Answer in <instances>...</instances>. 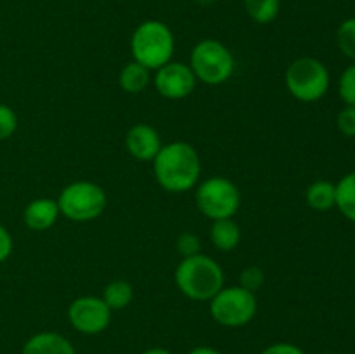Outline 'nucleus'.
I'll use <instances>...</instances> for the list:
<instances>
[{"label":"nucleus","mask_w":355,"mask_h":354,"mask_svg":"<svg viewBox=\"0 0 355 354\" xmlns=\"http://www.w3.org/2000/svg\"><path fill=\"white\" fill-rule=\"evenodd\" d=\"M336 127L345 137H355V106H347L336 117Z\"/></svg>","instance_id":"393cba45"},{"label":"nucleus","mask_w":355,"mask_h":354,"mask_svg":"<svg viewBox=\"0 0 355 354\" xmlns=\"http://www.w3.org/2000/svg\"><path fill=\"white\" fill-rule=\"evenodd\" d=\"M101 298L106 302L111 311H120L128 307L134 301V287L125 280H114L104 287Z\"/></svg>","instance_id":"a211bd4d"},{"label":"nucleus","mask_w":355,"mask_h":354,"mask_svg":"<svg viewBox=\"0 0 355 354\" xmlns=\"http://www.w3.org/2000/svg\"><path fill=\"white\" fill-rule=\"evenodd\" d=\"M142 354H172L168 349H163V347H151V349L144 351Z\"/></svg>","instance_id":"c85d7f7f"},{"label":"nucleus","mask_w":355,"mask_h":354,"mask_svg":"<svg viewBox=\"0 0 355 354\" xmlns=\"http://www.w3.org/2000/svg\"><path fill=\"white\" fill-rule=\"evenodd\" d=\"M17 115L7 104L0 103V141H6L16 132Z\"/></svg>","instance_id":"5701e85b"},{"label":"nucleus","mask_w":355,"mask_h":354,"mask_svg":"<svg viewBox=\"0 0 355 354\" xmlns=\"http://www.w3.org/2000/svg\"><path fill=\"white\" fill-rule=\"evenodd\" d=\"M260 354H305V353L300 349V347L295 346V344L277 342V344H272V346L266 347Z\"/></svg>","instance_id":"a878e982"},{"label":"nucleus","mask_w":355,"mask_h":354,"mask_svg":"<svg viewBox=\"0 0 355 354\" xmlns=\"http://www.w3.org/2000/svg\"><path fill=\"white\" fill-rule=\"evenodd\" d=\"M336 187V205L340 214L347 219V221L355 224V170L354 172L345 174L338 183L335 184Z\"/></svg>","instance_id":"f3484780"},{"label":"nucleus","mask_w":355,"mask_h":354,"mask_svg":"<svg viewBox=\"0 0 355 354\" xmlns=\"http://www.w3.org/2000/svg\"><path fill=\"white\" fill-rule=\"evenodd\" d=\"M153 82H155L159 96L170 101H180L194 92L198 80L189 65L180 61H170L156 69Z\"/></svg>","instance_id":"9d476101"},{"label":"nucleus","mask_w":355,"mask_h":354,"mask_svg":"<svg viewBox=\"0 0 355 354\" xmlns=\"http://www.w3.org/2000/svg\"><path fill=\"white\" fill-rule=\"evenodd\" d=\"M245 10L255 23L269 24L279 16L281 0H245Z\"/></svg>","instance_id":"6ab92c4d"},{"label":"nucleus","mask_w":355,"mask_h":354,"mask_svg":"<svg viewBox=\"0 0 355 354\" xmlns=\"http://www.w3.org/2000/svg\"><path fill=\"white\" fill-rule=\"evenodd\" d=\"M127 151L141 162H153L162 149V137L158 130L148 124H135L125 135Z\"/></svg>","instance_id":"9b49d317"},{"label":"nucleus","mask_w":355,"mask_h":354,"mask_svg":"<svg viewBox=\"0 0 355 354\" xmlns=\"http://www.w3.org/2000/svg\"><path fill=\"white\" fill-rule=\"evenodd\" d=\"M259 311L257 294L239 287H222L210 301V314L225 328H239L252 321Z\"/></svg>","instance_id":"0eeeda50"},{"label":"nucleus","mask_w":355,"mask_h":354,"mask_svg":"<svg viewBox=\"0 0 355 354\" xmlns=\"http://www.w3.org/2000/svg\"><path fill=\"white\" fill-rule=\"evenodd\" d=\"M130 52L134 61L156 71L172 61L175 38L163 21L148 19L135 28L130 38Z\"/></svg>","instance_id":"7ed1b4c3"},{"label":"nucleus","mask_w":355,"mask_h":354,"mask_svg":"<svg viewBox=\"0 0 355 354\" xmlns=\"http://www.w3.org/2000/svg\"><path fill=\"white\" fill-rule=\"evenodd\" d=\"M196 3H200V6H211V3H215L217 0H194Z\"/></svg>","instance_id":"c756f323"},{"label":"nucleus","mask_w":355,"mask_h":354,"mask_svg":"<svg viewBox=\"0 0 355 354\" xmlns=\"http://www.w3.org/2000/svg\"><path fill=\"white\" fill-rule=\"evenodd\" d=\"M201 242L200 236L194 235V233H182L177 238V252L184 257H193L200 253Z\"/></svg>","instance_id":"b1692460"},{"label":"nucleus","mask_w":355,"mask_h":354,"mask_svg":"<svg viewBox=\"0 0 355 354\" xmlns=\"http://www.w3.org/2000/svg\"><path fill=\"white\" fill-rule=\"evenodd\" d=\"M263 283H266V274H263V271L259 266L245 267L241 274H239V287L246 288V290L253 292V294H257L263 287Z\"/></svg>","instance_id":"4be33fe9"},{"label":"nucleus","mask_w":355,"mask_h":354,"mask_svg":"<svg viewBox=\"0 0 355 354\" xmlns=\"http://www.w3.org/2000/svg\"><path fill=\"white\" fill-rule=\"evenodd\" d=\"M305 200L312 210L328 212L336 205V187L329 180H315L305 191Z\"/></svg>","instance_id":"dca6fc26"},{"label":"nucleus","mask_w":355,"mask_h":354,"mask_svg":"<svg viewBox=\"0 0 355 354\" xmlns=\"http://www.w3.org/2000/svg\"><path fill=\"white\" fill-rule=\"evenodd\" d=\"M338 94L347 106H355V62L347 66L340 75Z\"/></svg>","instance_id":"412c9836"},{"label":"nucleus","mask_w":355,"mask_h":354,"mask_svg":"<svg viewBox=\"0 0 355 354\" xmlns=\"http://www.w3.org/2000/svg\"><path fill=\"white\" fill-rule=\"evenodd\" d=\"M59 212L58 201L52 198H37L30 201L23 212V221L31 231H47L55 224Z\"/></svg>","instance_id":"f8f14e48"},{"label":"nucleus","mask_w":355,"mask_h":354,"mask_svg":"<svg viewBox=\"0 0 355 354\" xmlns=\"http://www.w3.org/2000/svg\"><path fill=\"white\" fill-rule=\"evenodd\" d=\"M286 89L300 103H315L328 94L331 75L328 66L315 58H298L284 73Z\"/></svg>","instance_id":"20e7f679"},{"label":"nucleus","mask_w":355,"mask_h":354,"mask_svg":"<svg viewBox=\"0 0 355 354\" xmlns=\"http://www.w3.org/2000/svg\"><path fill=\"white\" fill-rule=\"evenodd\" d=\"M211 245L220 252H231L241 242V229L234 219H218L214 221L210 229Z\"/></svg>","instance_id":"4468645a"},{"label":"nucleus","mask_w":355,"mask_h":354,"mask_svg":"<svg viewBox=\"0 0 355 354\" xmlns=\"http://www.w3.org/2000/svg\"><path fill=\"white\" fill-rule=\"evenodd\" d=\"M196 207L211 221L234 217L241 205V193L231 179L214 176L205 179L194 193Z\"/></svg>","instance_id":"6e6552de"},{"label":"nucleus","mask_w":355,"mask_h":354,"mask_svg":"<svg viewBox=\"0 0 355 354\" xmlns=\"http://www.w3.org/2000/svg\"><path fill=\"white\" fill-rule=\"evenodd\" d=\"M187 354H222L220 351L214 349V347H208V346H200V347H194L193 351H189Z\"/></svg>","instance_id":"cd10ccee"},{"label":"nucleus","mask_w":355,"mask_h":354,"mask_svg":"<svg viewBox=\"0 0 355 354\" xmlns=\"http://www.w3.org/2000/svg\"><path fill=\"white\" fill-rule=\"evenodd\" d=\"M21 354H76V351L61 333L40 332L24 342Z\"/></svg>","instance_id":"ddd939ff"},{"label":"nucleus","mask_w":355,"mask_h":354,"mask_svg":"<svg viewBox=\"0 0 355 354\" xmlns=\"http://www.w3.org/2000/svg\"><path fill=\"white\" fill-rule=\"evenodd\" d=\"M189 66L198 82L207 85H222L234 73L236 61L227 45L215 38H205L194 45Z\"/></svg>","instance_id":"39448f33"},{"label":"nucleus","mask_w":355,"mask_h":354,"mask_svg":"<svg viewBox=\"0 0 355 354\" xmlns=\"http://www.w3.org/2000/svg\"><path fill=\"white\" fill-rule=\"evenodd\" d=\"M69 325L83 335L103 333L111 323V309L101 297H76L68 307Z\"/></svg>","instance_id":"1a4fd4ad"},{"label":"nucleus","mask_w":355,"mask_h":354,"mask_svg":"<svg viewBox=\"0 0 355 354\" xmlns=\"http://www.w3.org/2000/svg\"><path fill=\"white\" fill-rule=\"evenodd\" d=\"M175 285L191 301L210 302L224 287V271L210 255L184 257L175 269Z\"/></svg>","instance_id":"f03ea898"},{"label":"nucleus","mask_w":355,"mask_h":354,"mask_svg":"<svg viewBox=\"0 0 355 354\" xmlns=\"http://www.w3.org/2000/svg\"><path fill=\"white\" fill-rule=\"evenodd\" d=\"M118 82H120V87L125 92L139 94L151 82V69L142 66L141 62L130 61L121 68Z\"/></svg>","instance_id":"2eb2a0df"},{"label":"nucleus","mask_w":355,"mask_h":354,"mask_svg":"<svg viewBox=\"0 0 355 354\" xmlns=\"http://www.w3.org/2000/svg\"><path fill=\"white\" fill-rule=\"evenodd\" d=\"M156 183L168 193H187L201 176V160L194 146L184 141L163 144L153 160Z\"/></svg>","instance_id":"f257e3e1"},{"label":"nucleus","mask_w":355,"mask_h":354,"mask_svg":"<svg viewBox=\"0 0 355 354\" xmlns=\"http://www.w3.org/2000/svg\"><path fill=\"white\" fill-rule=\"evenodd\" d=\"M10 253H12V236L0 224V264L9 259Z\"/></svg>","instance_id":"bb28decb"},{"label":"nucleus","mask_w":355,"mask_h":354,"mask_svg":"<svg viewBox=\"0 0 355 354\" xmlns=\"http://www.w3.org/2000/svg\"><path fill=\"white\" fill-rule=\"evenodd\" d=\"M336 45L345 58L355 62V17L343 21L336 30Z\"/></svg>","instance_id":"aec40b11"},{"label":"nucleus","mask_w":355,"mask_h":354,"mask_svg":"<svg viewBox=\"0 0 355 354\" xmlns=\"http://www.w3.org/2000/svg\"><path fill=\"white\" fill-rule=\"evenodd\" d=\"M59 212L73 222H90L101 217L107 207L106 191L90 180L68 184L58 196Z\"/></svg>","instance_id":"423d86ee"}]
</instances>
